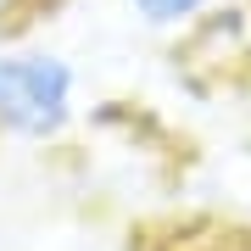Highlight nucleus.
<instances>
[{
    "instance_id": "f257e3e1",
    "label": "nucleus",
    "mask_w": 251,
    "mask_h": 251,
    "mask_svg": "<svg viewBox=\"0 0 251 251\" xmlns=\"http://www.w3.org/2000/svg\"><path fill=\"white\" fill-rule=\"evenodd\" d=\"M78 62L28 34H0V140L56 145L78 123Z\"/></svg>"
},
{
    "instance_id": "f03ea898",
    "label": "nucleus",
    "mask_w": 251,
    "mask_h": 251,
    "mask_svg": "<svg viewBox=\"0 0 251 251\" xmlns=\"http://www.w3.org/2000/svg\"><path fill=\"white\" fill-rule=\"evenodd\" d=\"M117 6L134 17L145 34H168V39H184L218 0H117Z\"/></svg>"
},
{
    "instance_id": "7ed1b4c3",
    "label": "nucleus",
    "mask_w": 251,
    "mask_h": 251,
    "mask_svg": "<svg viewBox=\"0 0 251 251\" xmlns=\"http://www.w3.org/2000/svg\"><path fill=\"white\" fill-rule=\"evenodd\" d=\"M50 6H56V0H0V34H28L23 11H39V17H45Z\"/></svg>"
},
{
    "instance_id": "20e7f679",
    "label": "nucleus",
    "mask_w": 251,
    "mask_h": 251,
    "mask_svg": "<svg viewBox=\"0 0 251 251\" xmlns=\"http://www.w3.org/2000/svg\"><path fill=\"white\" fill-rule=\"evenodd\" d=\"M212 251H251V234H218Z\"/></svg>"
}]
</instances>
